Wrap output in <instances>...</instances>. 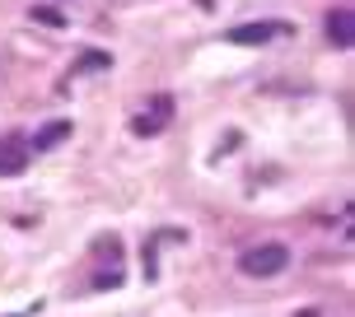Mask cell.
Returning <instances> with one entry per match:
<instances>
[{
	"label": "cell",
	"instance_id": "6da1fadb",
	"mask_svg": "<svg viewBox=\"0 0 355 317\" xmlns=\"http://www.w3.org/2000/svg\"><path fill=\"white\" fill-rule=\"evenodd\" d=\"M285 266H290V247L285 243H262V247H248L239 257V271L252 275V280H271V275H281Z\"/></svg>",
	"mask_w": 355,
	"mask_h": 317
},
{
	"label": "cell",
	"instance_id": "7a4b0ae2",
	"mask_svg": "<svg viewBox=\"0 0 355 317\" xmlns=\"http://www.w3.org/2000/svg\"><path fill=\"white\" fill-rule=\"evenodd\" d=\"M168 122H173V98H168V93H159V98H150V107H141V112H136L131 131H136V136H159Z\"/></svg>",
	"mask_w": 355,
	"mask_h": 317
},
{
	"label": "cell",
	"instance_id": "3957f363",
	"mask_svg": "<svg viewBox=\"0 0 355 317\" xmlns=\"http://www.w3.org/2000/svg\"><path fill=\"white\" fill-rule=\"evenodd\" d=\"M285 33H290V24H239V28L225 33V42H230V47H262V42L285 37Z\"/></svg>",
	"mask_w": 355,
	"mask_h": 317
},
{
	"label": "cell",
	"instance_id": "277c9868",
	"mask_svg": "<svg viewBox=\"0 0 355 317\" xmlns=\"http://www.w3.org/2000/svg\"><path fill=\"white\" fill-rule=\"evenodd\" d=\"M28 158H33V150H28L24 136H5L0 141V177H19L28 168Z\"/></svg>",
	"mask_w": 355,
	"mask_h": 317
},
{
	"label": "cell",
	"instance_id": "5b68a950",
	"mask_svg": "<svg viewBox=\"0 0 355 317\" xmlns=\"http://www.w3.org/2000/svg\"><path fill=\"white\" fill-rule=\"evenodd\" d=\"M327 42L337 52H351V42H355V15L351 10H332L327 15Z\"/></svg>",
	"mask_w": 355,
	"mask_h": 317
},
{
	"label": "cell",
	"instance_id": "8992f818",
	"mask_svg": "<svg viewBox=\"0 0 355 317\" xmlns=\"http://www.w3.org/2000/svg\"><path fill=\"white\" fill-rule=\"evenodd\" d=\"M66 136H71V122H52V126H42V131L33 136V145H28V150H33V154H42V150H52V145H61Z\"/></svg>",
	"mask_w": 355,
	"mask_h": 317
},
{
	"label": "cell",
	"instance_id": "52a82bcc",
	"mask_svg": "<svg viewBox=\"0 0 355 317\" xmlns=\"http://www.w3.org/2000/svg\"><path fill=\"white\" fill-rule=\"evenodd\" d=\"M28 15H33L37 24H47V28H61V24H66V15H61V10H52V5H33Z\"/></svg>",
	"mask_w": 355,
	"mask_h": 317
},
{
	"label": "cell",
	"instance_id": "ba28073f",
	"mask_svg": "<svg viewBox=\"0 0 355 317\" xmlns=\"http://www.w3.org/2000/svg\"><path fill=\"white\" fill-rule=\"evenodd\" d=\"M94 66H107V56L103 52H89L85 61H80V71H94Z\"/></svg>",
	"mask_w": 355,
	"mask_h": 317
}]
</instances>
